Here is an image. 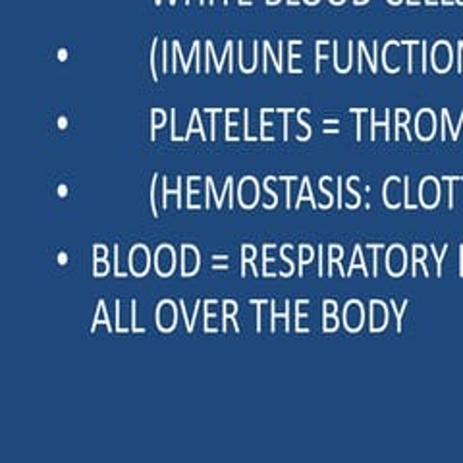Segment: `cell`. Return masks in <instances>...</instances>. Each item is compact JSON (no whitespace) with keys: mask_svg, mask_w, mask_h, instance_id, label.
I'll return each instance as SVG.
<instances>
[{"mask_svg":"<svg viewBox=\"0 0 463 463\" xmlns=\"http://www.w3.org/2000/svg\"><path fill=\"white\" fill-rule=\"evenodd\" d=\"M155 321H156V328L161 332H172L178 325V307L176 303L172 299H161L156 306L155 311Z\"/></svg>","mask_w":463,"mask_h":463,"instance_id":"cell-1","label":"cell"},{"mask_svg":"<svg viewBox=\"0 0 463 463\" xmlns=\"http://www.w3.org/2000/svg\"><path fill=\"white\" fill-rule=\"evenodd\" d=\"M128 265H129V272L134 274L137 279H143L145 274L149 272L151 269V251L145 243H136L132 250H129V257H128Z\"/></svg>","mask_w":463,"mask_h":463,"instance_id":"cell-2","label":"cell"},{"mask_svg":"<svg viewBox=\"0 0 463 463\" xmlns=\"http://www.w3.org/2000/svg\"><path fill=\"white\" fill-rule=\"evenodd\" d=\"M176 251H174V248L170 243H163L158 245L156 251H155V272L158 274V277L163 279H168L174 274V270H176Z\"/></svg>","mask_w":463,"mask_h":463,"instance_id":"cell-3","label":"cell"},{"mask_svg":"<svg viewBox=\"0 0 463 463\" xmlns=\"http://www.w3.org/2000/svg\"><path fill=\"white\" fill-rule=\"evenodd\" d=\"M410 265V259H408V251H405L403 245L394 243L390 245L388 251H386V270L390 277H403L405 270H408Z\"/></svg>","mask_w":463,"mask_h":463,"instance_id":"cell-4","label":"cell"},{"mask_svg":"<svg viewBox=\"0 0 463 463\" xmlns=\"http://www.w3.org/2000/svg\"><path fill=\"white\" fill-rule=\"evenodd\" d=\"M365 325V307L359 299H350L344 307V326L347 332H359Z\"/></svg>","mask_w":463,"mask_h":463,"instance_id":"cell-5","label":"cell"},{"mask_svg":"<svg viewBox=\"0 0 463 463\" xmlns=\"http://www.w3.org/2000/svg\"><path fill=\"white\" fill-rule=\"evenodd\" d=\"M390 309L383 299H371L369 303V328L371 332H383L388 326Z\"/></svg>","mask_w":463,"mask_h":463,"instance_id":"cell-6","label":"cell"},{"mask_svg":"<svg viewBox=\"0 0 463 463\" xmlns=\"http://www.w3.org/2000/svg\"><path fill=\"white\" fill-rule=\"evenodd\" d=\"M201 267V253L192 243H184L182 245V277L190 279L194 274H197Z\"/></svg>","mask_w":463,"mask_h":463,"instance_id":"cell-7","label":"cell"},{"mask_svg":"<svg viewBox=\"0 0 463 463\" xmlns=\"http://www.w3.org/2000/svg\"><path fill=\"white\" fill-rule=\"evenodd\" d=\"M222 330L226 332L228 330V325H230V321H232V325H234V330L236 332H240V325H238V321H236V315H238V303L234 301V299H224L222 301Z\"/></svg>","mask_w":463,"mask_h":463,"instance_id":"cell-8","label":"cell"},{"mask_svg":"<svg viewBox=\"0 0 463 463\" xmlns=\"http://www.w3.org/2000/svg\"><path fill=\"white\" fill-rule=\"evenodd\" d=\"M289 313H292V309H289V299H286L284 313H279L277 311V301L270 299V332H277V321H279V318H282V321L286 323V332L292 330V326H289Z\"/></svg>","mask_w":463,"mask_h":463,"instance_id":"cell-9","label":"cell"},{"mask_svg":"<svg viewBox=\"0 0 463 463\" xmlns=\"http://www.w3.org/2000/svg\"><path fill=\"white\" fill-rule=\"evenodd\" d=\"M103 323L107 326L109 332H112V325H110V317H109V311H107V306H105V299H99V309H97V315L93 318V326H91V332H97V326Z\"/></svg>","mask_w":463,"mask_h":463,"instance_id":"cell-10","label":"cell"},{"mask_svg":"<svg viewBox=\"0 0 463 463\" xmlns=\"http://www.w3.org/2000/svg\"><path fill=\"white\" fill-rule=\"evenodd\" d=\"M355 269H361V270H364V274H365V277H369V269L365 267V260H364V253H361V245H355V248H354V257H352V263H350V269H347L345 270V274H347V279H350L352 277V274H354V270Z\"/></svg>","mask_w":463,"mask_h":463,"instance_id":"cell-11","label":"cell"},{"mask_svg":"<svg viewBox=\"0 0 463 463\" xmlns=\"http://www.w3.org/2000/svg\"><path fill=\"white\" fill-rule=\"evenodd\" d=\"M344 259V248L342 245H338V243H332V245H328V272H326V277H332V274H335V263H340V260Z\"/></svg>","mask_w":463,"mask_h":463,"instance_id":"cell-12","label":"cell"},{"mask_svg":"<svg viewBox=\"0 0 463 463\" xmlns=\"http://www.w3.org/2000/svg\"><path fill=\"white\" fill-rule=\"evenodd\" d=\"M313 259H315V250L307 243H301L299 245V270H298L299 277H303V267L311 265Z\"/></svg>","mask_w":463,"mask_h":463,"instance_id":"cell-13","label":"cell"},{"mask_svg":"<svg viewBox=\"0 0 463 463\" xmlns=\"http://www.w3.org/2000/svg\"><path fill=\"white\" fill-rule=\"evenodd\" d=\"M110 263L109 259H97L93 260V277L95 279H100V277H107V274L110 272Z\"/></svg>","mask_w":463,"mask_h":463,"instance_id":"cell-14","label":"cell"},{"mask_svg":"<svg viewBox=\"0 0 463 463\" xmlns=\"http://www.w3.org/2000/svg\"><path fill=\"white\" fill-rule=\"evenodd\" d=\"M408 306H410V299H403V303H402V309L396 306V301L394 299H390V309H392L394 313H396V323H398V332H402V321H403V313H405V309H408Z\"/></svg>","mask_w":463,"mask_h":463,"instance_id":"cell-15","label":"cell"},{"mask_svg":"<svg viewBox=\"0 0 463 463\" xmlns=\"http://www.w3.org/2000/svg\"><path fill=\"white\" fill-rule=\"evenodd\" d=\"M307 303H309V299H296V332H309V328H303V326H299V323H301V318L303 317H309V313H301L299 311V307L301 306H307Z\"/></svg>","mask_w":463,"mask_h":463,"instance_id":"cell-16","label":"cell"},{"mask_svg":"<svg viewBox=\"0 0 463 463\" xmlns=\"http://www.w3.org/2000/svg\"><path fill=\"white\" fill-rule=\"evenodd\" d=\"M250 303L257 307V325H255V330L260 332V330H263V306L267 303V299H250Z\"/></svg>","mask_w":463,"mask_h":463,"instance_id":"cell-17","label":"cell"},{"mask_svg":"<svg viewBox=\"0 0 463 463\" xmlns=\"http://www.w3.org/2000/svg\"><path fill=\"white\" fill-rule=\"evenodd\" d=\"M340 328V318L336 315H323V330L335 332Z\"/></svg>","mask_w":463,"mask_h":463,"instance_id":"cell-18","label":"cell"},{"mask_svg":"<svg viewBox=\"0 0 463 463\" xmlns=\"http://www.w3.org/2000/svg\"><path fill=\"white\" fill-rule=\"evenodd\" d=\"M430 253H432L434 259H437V277H442V265H444V257L448 253V245H444V250L439 253L437 248H434V243H432L430 245Z\"/></svg>","mask_w":463,"mask_h":463,"instance_id":"cell-19","label":"cell"},{"mask_svg":"<svg viewBox=\"0 0 463 463\" xmlns=\"http://www.w3.org/2000/svg\"><path fill=\"white\" fill-rule=\"evenodd\" d=\"M427 253H429V250L425 248V245H421V243H415L413 248H411L413 263H423V260L427 259Z\"/></svg>","mask_w":463,"mask_h":463,"instance_id":"cell-20","label":"cell"},{"mask_svg":"<svg viewBox=\"0 0 463 463\" xmlns=\"http://www.w3.org/2000/svg\"><path fill=\"white\" fill-rule=\"evenodd\" d=\"M112 251H114V274L118 279H126L128 272L122 270V267H120V248H118V245H114Z\"/></svg>","mask_w":463,"mask_h":463,"instance_id":"cell-21","label":"cell"},{"mask_svg":"<svg viewBox=\"0 0 463 463\" xmlns=\"http://www.w3.org/2000/svg\"><path fill=\"white\" fill-rule=\"evenodd\" d=\"M289 250H294V248H292V245H289V243H286V245H282V248H280V257H282V259L286 260V263L289 265V270H288V272L284 274V277H292V274H294V270H296V265H294V260L288 257V251H289Z\"/></svg>","mask_w":463,"mask_h":463,"instance_id":"cell-22","label":"cell"},{"mask_svg":"<svg viewBox=\"0 0 463 463\" xmlns=\"http://www.w3.org/2000/svg\"><path fill=\"white\" fill-rule=\"evenodd\" d=\"M255 255H257L255 245H251V243H243L241 245V260H248V263H251V260L255 259Z\"/></svg>","mask_w":463,"mask_h":463,"instance_id":"cell-23","label":"cell"},{"mask_svg":"<svg viewBox=\"0 0 463 463\" xmlns=\"http://www.w3.org/2000/svg\"><path fill=\"white\" fill-rule=\"evenodd\" d=\"M274 248H277V245H274V243H267V245H263V277H272V272H269L267 265L270 263L269 251H270V250H274Z\"/></svg>","mask_w":463,"mask_h":463,"instance_id":"cell-24","label":"cell"},{"mask_svg":"<svg viewBox=\"0 0 463 463\" xmlns=\"http://www.w3.org/2000/svg\"><path fill=\"white\" fill-rule=\"evenodd\" d=\"M129 306H132V326H129V330H132V332H136V335H137V332H145V328H139L137 326V301L136 299H132V301H129Z\"/></svg>","mask_w":463,"mask_h":463,"instance_id":"cell-25","label":"cell"},{"mask_svg":"<svg viewBox=\"0 0 463 463\" xmlns=\"http://www.w3.org/2000/svg\"><path fill=\"white\" fill-rule=\"evenodd\" d=\"M97 259H109V248L103 243H97L93 245V260Z\"/></svg>","mask_w":463,"mask_h":463,"instance_id":"cell-26","label":"cell"},{"mask_svg":"<svg viewBox=\"0 0 463 463\" xmlns=\"http://www.w3.org/2000/svg\"><path fill=\"white\" fill-rule=\"evenodd\" d=\"M338 313V303L335 299H325L323 301V315H336Z\"/></svg>","mask_w":463,"mask_h":463,"instance_id":"cell-27","label":"cell"},{"mask_svg":"<svg viewBox=\"0 0 463 463\" xmlns=\"http://www.w3.org/2000/svg\"><path fill=\"white\" fill-rule=\"evenodd\" d=\"M114 307H116V328H114V330H116V332H128V328H124V326H122V321H120V315H122V313H120V299L114 301Z\"/></svg>","mask_w":463,"mask_h":463,"instance_id":"cell-28","label":"cell"},{"mask_svg":"<svg viewBox=\"0 0 463 463\" xmlns=\"http://www.w3.org/2000/svg\"><path fill=\"white\" fill-rule=\"evenodd\" d=\"M199 311H201V299H197V301H195V309H194V315L190 317V325L185 326V328H187V332H190V335H192L194 328H195V321H197V315H199Z\"/></svg>","mask_w":463,"mask_h":463,"instance_id":"cell-29","label":"cell"},{"mask_svg":"<svg viewBox=\"0 0 463 463\" xmlns=\"http://www.w3.org/2000/svg\"><path fill=\"white\" fill-rule=\"evenodd\" d=\"M318 277H325V245H318Z\"/></svg>","mask_w":463,"mask_h":463,"instance_id":"cell-30","label":"cell"},{"mask_svg":"<svg viewBox=\"0 0 463 463\" xmlns=\"http://www.w3.org/2000/svg\"><path fill=\"white\" fill-rule=\"evenodd\" d=\"M66 263H68V253H64V251H62V253H58V265H62V267H64Z\"/></svg>","mask_w":463,"mask_h":463,"instance_id":"cell-31","label":"cell"},{"mask_svg":"<svg viewBox=\"0 0 463 463\" xmlns=\"http://www.w3.org/2000/svg\"><path fill=\"white\" fill-rule=\"evenodd\" d=\"M367 248L369 250H386V245H383V243H369Z\"/></svg>","mask_w":463,"mask_h":463,"instance_id":"cell-32","label":"cell"},{"mask_svg":"<svg viewBox=\"0 0 463 463\" xmlns=\"http://www.w3.org/2000/svg\"><path fill=\"white\" fill-rule=\"evenodd\" d=\"M230 269V265H226V263H222V265H213V270H228Z\"/></svg>","mask_w":463,"mask_h":463,"instance_id":"cell-33","label":"cell"},{"mask_svg":"<svg viewBox=\"0 0 463 463\" xmlns=\"http://www.w3.org/2000/svg\"><path fill=\"white\" fill-rule=\"evenodd\" d=\"M228 255H213V260H228Z\"/></svg>","mask_w":463,"mask_h":463,"instance_id":"cell-34","label":"cell"}]
</instances>
